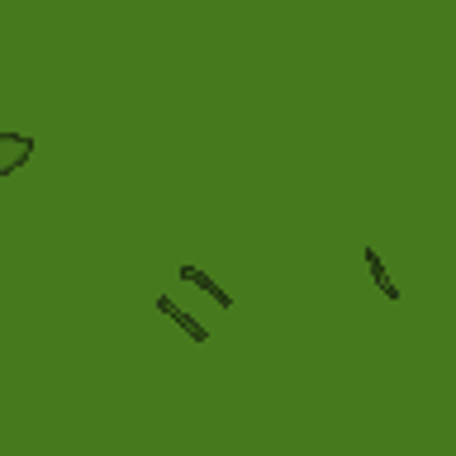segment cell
<instances>
[{"label": "cell", "mask_w": 456, "mask_h": 456, "mask_svg": "<svg viewBox=\"0 0 456 456\" xmlns=\"http://www.w3.org/2000/svg\"><path fill=\"white\" fill-rule=\"evenodd\" d=\"M157 309H162V314H167V319L176 323V328H185V333H191L195 342H209V328L200 323L195 314H185V309H181V305H176V299H171V295H157Z\"/></svg>", "instance_id": "3"}, {"label": "cell", "mask_w": 456, "mask_h": 456, "mask_svg": "<svg viewBox=\"0 0 456 456\" xmlns=\"http://www.w3.org/2000/svg\"><path fill=\"white\" fill-rule=\"evenodd\" d=\"M38 152V138L34 134H14V128H0V181L24 171Z\"/></svg>", "instance_id": "1"}, {"label": "cell", "mask_w": 456, "mask_h": 456, "mask_svg": "<svg viewBox=\"0 0 456 456\" xmlns=\"http://www.w3.org/2000/svg\"><path fill=\"white\" fill-rule=\"evenodd\" d=\"M362 262H366V276L376 281V290L390 299V305H399V285L390 281V271L380 266V252H376V248H366V252H362Z\"/></svg>", "instance_id": "4"}, {"label": "cell", "mask_w": 456, "mask_h": 456, "mask_svg": "<svg viewBox=\"0 0 456 456\" xmlns=\"http://www.w3.org/2000/svg\"><path fill=\"white\" fill-rule=\"evenodd\" d=\"M176 276H181L185 285H195V290H205V295L214 299V305H224V309H233V295H228V290H224V285H219V281H214V276H209V271H200V266H176Z\"/></svg>", "instance_id": "2"}]
</instances>
